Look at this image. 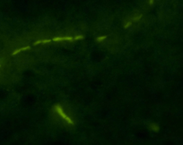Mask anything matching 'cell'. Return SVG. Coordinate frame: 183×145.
I'll use <instances>...</instances> for the list:
<instances>
[{"label": "cell", "instance_id": "52a82bcc", "mask_svg": "<svg viewBox=\"0 0 183 145\" xmlns=\"http://www.w3.org/2000/svg\"><path fill=\"white\" fill-rule=\"evenodd\" d=\"M154 2V0H149V4L153 5Z\"/></svg>", "mask_w": 183, "mask_h": 145}, {"label": "cell", "instance_id": "3957f363", "mask_svg": "<svg viewBox=\"0 0 183 145\" xmlns=\"http://www.w3.org/2000/svg\"><path fill=\"white\" fill-rule=\"evenodd\" d=\"M142 17H143V15L142 14H137L135 15V16H134V17H132L128 22L125 23V24H124V28H129L133 23H135V22H138L139 20H140Z\"/></svg>", "mask_w": 183, "mask_h": 145}, {"label": "cell", "instance_id": "7a4b0ae2", "mask_svg": "<svg viewBox=\"0 0 183 145\" xmlns=\"http://www.w3.org/2000/svg\"><path fill=\"white\" fill-rule=\"evenodd\" d=\"M84 37L82 35H76L75 37H71V36H65V37H57L53 38L52 41L56 42H74V41H78L83 39Z\"/></svg>", "mask_w": 183, "mask_h": 145}, {"label": "cell", "instance_id": "8992f818", "mask_svg": "<svg viewBox=\"0 0 183 145\" xmlns=\"http://www.w3.org/2000/svg\"><path fill=\"white\" fill-rule=\"evenodd\" d=\"M106 38H107V36H106V35L99 36V37H98V38H97L96 40L98 41V42H103V41L104 40V39H106Z\"/></svg>", "mask_w": 183, "mask_h": 145}, {"label": "cell", "instance_id": "5b68a950", "mask_svg": "<svg viewBox=\"0 0 183 145\" xmlns=\"http://www.w3.org/2000/svg\"><path fill=\"white\" fill-rule=\"evenodd\" d=\"M50 39H42V40H38L36 41L34 43L35 45H37V44H47V43H49V42H51Z\"/></svg>", "mask_w": 183, "mask_h": 145}, {"label": "cell", "instance_id": "6da1fadb", "mask_svg": "<svg viewBox=\"0 0 183 145\" xmlns=\"http://www.w3.org/2000/svg\"><path fill=\"white\" fill-rule=\"evenodd\" d=\"M55 111L57 112L58 115H59L60 117L62 119H63L64 121H65L69 125H74V121L72 120V119L71 117H70L69 116H68V114L66 113L65 111H64V110H63V107L61 106L60 105H55Z\"/></svg>", "mask_w": 183, "mask_h": 145}, {"label": "cell", "instance_id": "ba28073f", "mask_svg": "<svg viewBox=\"0 0 183 145\" xmlns=\"http://www.w3.org/2000/svg\"><path fill=\"white\" fill-rule=\"evenodd\" d=\"M0 67H1V64H0Z\"/></svg>", "mask_w": 183, "mask_h": 145}, {"label": "cell", "instance_id": "277c9868", "mask_svg": "<svg viewBox=\"0 0 183 145\" xmlns=\"http://www.w3.org/2000/svg\"><path fill=\"white\" fill-rule=\"evenodd\" d=\"M30 46H26V47H22V48H18V49H16V50L14 51L13 52V54L12 55H17V54H19V53H21V52H23V51H26V50H28V49H30Z\"/></svg>", "mask_w": 183, "mask_h": 145}]
</instances>
